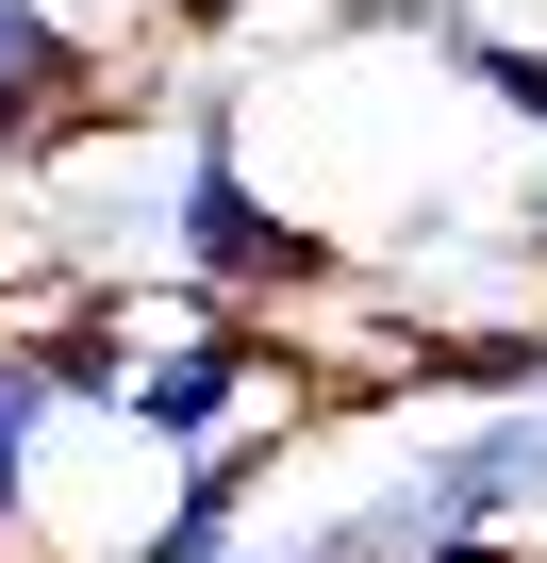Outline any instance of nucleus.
I'll return each mask as SVG.
<instances>
[{
  "label": "nucleus",
  "instance_id": "nucleus-3",
  "mask_svg": "<svg viewBox=\"0 0 547 563\" xmlns=\"http://www.w3.org/2000/svg\"><path fill=\"white\" fill-rule=\"evenodd\" d=\"M283 448H299V415H265V431H232V448H199L183 481H166V514L117 547V563H232L249 547V497L283 481Z\"/></svg>",
  "mask_w": 547,
  "mask_h": 563
},
{
  "label": "nucleus",
  "instance_id": "nucleus-1",
  "mask_svg": "<svg viewBox=\"0 0 547 563\" xmlns=\"http://www.w3.org/2000/svg\"><path fill=\"white\" fill-rule=\"evenodd\" d=\"M166 265L199 282V299H232V316H283V299H316V282L349 265L283 183L249 166V84L232 67H183V166H166Z\"/></svg>",
  "mask_w": 547,
  "mask_h": 563
},
{
  "label": "nucleus",
  "instance_id": "nucleus-5",
  "mask_svg": "<svg viewBox=\"0 0 547 563\" xmlns=\"http://www.w3.org/2000/svg\"><path fill=\"white\" fill-rule=\"evenodd\" d=\"M51 431H67V398H51V365L0 332V547H34V497H51Z\"/></svg>",
  "mask_w": 547,
  "mask_h": 563
},
{
  "label": "nucleus",
  "instance_id": "nucleus-2",
  "mask_svg": "<svg viewBox=\"0 0 547 563\" xmlns=\"http://www.w3.org/2000/svg\"><path fill=\"white\" fill-rule=\"evenodd\" d=\"M100 100H117V51H84L51 0H0V166H51Z\"/></svg>",
  "mask_w": 547,
  "mask_h": 563
},
{
  "label": "nucleus",
  "instance_id": "nucleus-6",
  "mask_svg": "<svg viewBox=\"0 0 547 563\" xmlns=\"http://www.w3.org/2000/svg\"><path fill=\"white\" fill-rule=\"evenodd\" d=\"M232 563H349V530H283V547H232Z\"/></svg>",
  "mask_w": 547,
  "mask_h": 563
},
{
  "label": "nucleus",
  "instance_id": "nucleus-7",
  "mask_svg": "<svg viewBox=\"0 0 547 563\" xmlns=\"http://www.w3.org/2000/svg\"><path fill=\"white\" fill-rule=\"evenodd\" d=\"M415 563H530L514 530H464V547H415Z\"/></svg>",
  "mask_w": 547,
  "mask_h": 563
},
{
  "label": "nucleus",
  "instance_id": "nucleus-4",
  "mask_svg": "<svg viewBox=\"0 0 547 563\" xmlns=\"http://www.w3.org/2000/svg\"><path fill=\"white\" fill-rule=\"evenodd\" d=\"M415 51L481 100V117H514V133H547V51L530 34H481V18H431V0H415Z\"/></svg>",
  "mask_w": 547,
  "mask_h": 563
},
{
  "label": "nucleus",
  "instance_id": "nucleus-8",
  "mask_svg": "<svg viewBox=\"0 0 547 563\" xmlns=\"http://www.w3.org/2000/svg\"><path fill=\"white\" fill-rule=\"evenodd\" d=\"M0 563H18V547H0Z\"/></svg>",
  "mask_w": 547,
  "mask_h": 563
}]
</instances>
